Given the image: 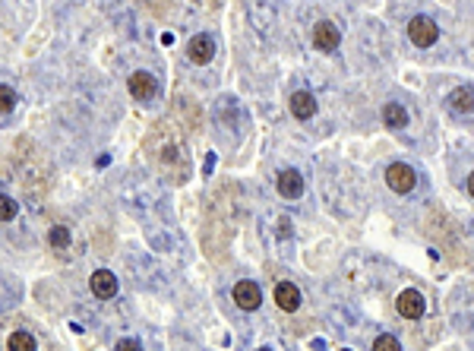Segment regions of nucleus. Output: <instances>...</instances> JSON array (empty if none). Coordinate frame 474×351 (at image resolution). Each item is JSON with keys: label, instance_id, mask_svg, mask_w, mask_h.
Returning <instances> with one entry per match:
<instances>
[{"label": "nucleus", "instance_id": "22", "mask_svg": "<svg viewBox=\"0 0 474 351\" xmlns=\"http://www.w3.org/2000/svg\"><path fill=\"white\" fill-rule=\"evenodd\" d=\"M256 351H272V348H256Z\"/></svg>", "mask_w": 474, "mask_h": 351}, {"label": "nucleus", "instance_id": "12", "mask_svg": "<svg viewBox=\"0 0 474 351\" xmlns=\"http://www.w3.org/2000/svg\"><path fill=\"white\" fill-rule=\"evenodd\" d=\"M449 104H452V111H459V114H471L474 111V89L471 86H459V89L449 92Z\"/></svg>", "mask_w": 474, "mask_h": 351}, {"label": "nucleus", "instance_id": "15", "mask_svg": "<svg viewBox=\"0 0 474 351\" xmlns=\"http://www.w3.org/2000/svg\"><path fill=\"white\" fill-rule=\"evenodd\" d=\"M48 244L54 250H63V247H70V228L67 225H54L48 231Z\"/></svg>", "mask_w": 474, "mask_h": 351}, {"label": "nucleus", "instance_id": "10", "mask_svg": "<svg viewBox=\"0 0 474 351\" xmlns=\"http://www.w3.org/2000/svg\"><path fill=\"white\" fill-rule=\"evenodd\" d=\"M275 304H278L285 313H294V310L301 307V291H297V285H291V282L275 285Z\"/></svg>", "mask_w": 474, "mask_h": 351}, {"label": "nucleus", "instance_id": "20", "mask_svg": "<svg viewBox=\"0 0 474 351\" xmlns=\"http://www.w3.org/2000/svg\"><path fill=\"white\" fill-rule=\"evenodd\" d=\"M278 234H282V237H288V234H291V219H282V221H278Z\"/></svg>", "mask_w": 474, "mask_h": 351}, {"label": "nucleus", "instance_id": "21", "mask_svg": "<svg viewBox=\"0 0 474 351\" xmlns=\"http://www.w3.org/2000/svg\"><path fill=\"white\" fill-rule=\"evenodd\" d=\"M468 193H471V196H474V171L468 174Z\"/></svg>", "mask_w": 474, "mask_h": 351}, {"label": "nucleus", "instance_id": "7", "mask_svg": "<svg viewBox=\"0 0 474 351\" xmlns=\"http://www.w3.org/2000/svg\"><path fill=\"white\" fill-rule=\"evenodd\" d=\"M89 288L95 297H102V301H111V297L117 295V276L111 272V269H95L89 279Z\"/></svg>", "mask_w": 474, "mask_h": 351}, {"label": "nucleus", "instance_id": "19", "mask_svg": "<svg viewBox=\"0 0 474 351\" xmlns=\"http://www.w3.org/2000/svg\"><path fill=\"white\" fill-rule=\"evenodd\" d=\"M114 351H143V348H139L136 338H124V342H117V348H114Z\"/></svg>", "mask_w": 474, "mask_h": 351}, {"label": "nucleus", "instance_id": "16", "mask_svg": "<svg viewBox=\"0 0 474 351\" xmlns=\"http://www.w3.org/2000/svg\"><path fill=\"white\" fill-rule=\"evenodd\" d=\"M16 212H19V203H13L10 196H3V193H0V221H13Z\"/></svg>", "mask_w": 474, "mask_h": 351}, {"label": "nucleus", "instance_id": "5", "mask_svg": "<svg viewBox=\"0 0 474 351\" xmlns=\"http://www.w3.org/2000/svg\"><path fill=\"white\" fill-rule=\"evenodd\" d=\"M395 307H399V313L405 320H420V317H424V310H427V301H424V295H420V291L408 288V291H402V295H399Z\"/></svg>", "mask_w": 474, "mask_h": 351}, {"label": "nucleus", "instance_id": "9", "mask_svg": "<svg viewBox=\"0 0 474 351\" xmlns=\"http://www.w3.org/2000/svg\"><path fill=\"white\" fill-rule=\"evenodd\" d=\"M275 184H278V193H282L285 200H297V196L303 193V178H301V171H294V168H285Z\"/></svg>", "mask_w": 474, "mask_h": 351}, {"label": "nucleus", "instance_id": "3", "mask_svg": "<svg viewBox=\"0 0 474 351\" xmlns=\"http://www.w3.org/2000/svg\"><path fill=\"white\" fill-rule=\"evenodd\" d=\"M338 42H342V35H338V29L332 26L329 20H319V22L313 26V45H316V51L332 54V51L338 48Z\"/></svg>", "mask_w": 474, "mask_h": 351}, {"label": "nucleus", "instance_id": "11", "mask_svg": "<svg viewBox=\"0 0 474 351\" xmlns=\"http://www.w3.org/2000/svg\"><path fill=\"white\" fill-rule=\"evenodd\" d=\"M291 114H294L297 120H310V117L316 114V98L310 95V92H294V95H291Z\"/></svg>", "mask_w": 474, "mask_h": 351}, {"label": "nucleus", "instance_id": "14", "mask_svg": "<svg viewBox=\"0 0 474 351\" xmlns=\"http://www.w3.org/2000/svg\"><path fill=\"white\" fill-rule=\"evenodd\" d=\"M7 348H10V351H35V338L29 336V332L16 329V332H10Z\"/></svg>", "mask_w": 474, "mask_h": 351}, {"label": "nucleus", "instance_id": "13", "mask_svg": "<svg viewBox=\"0 0 474 351\" xmlns=\"http://www.w3.org/2000/svg\"><path fill=\"white\" fill-rule=\"evenodd\" d=\"M383 124L392 127V130H402V127H408V111L399 102H389L383 108Z\"/></svg>", "mask_w": 474, "mask_h": 351}, {"label": "nucleus", "instance_id": "6", "mask_svg": "<svg viewBox=\"0 0 474 351\" xmlns=\"http://www.w3.org/2000/svg\"><path fill=\"white\" fill-rule=\"evenodd\" d=\"M234 304L241 310H256L262 304V291L256 282H250V279H244V282L234 285Z\"/></svg>", "mask_w": 474, "mask_h": 351}, {"label": "nucleus", "instance_id": "17", "mask_svg": "<svg viewBox=\"0 0 474 351\" xmlns=\"http://www.w3.org/2000/svg\"><path fill=\"white\" fill-rule=\"evenodd\" d=\"M16 108V92L10 86H0V114H10Z\"/></svg>", "mask_w": 474, "mask_h": 351}, {"label": "nucleus", "instance_id": "18", "mask_svg": "<svg viewBox=\"0 0 474 351\" xmlns=\"http://www.w3.org/2000/svg\"><path fill=\"white\" fill-rule=\"evenodd\" d=\"M373 351H402V345L395 336H379L377 342H373Z\"/></svg>", "mask_w": 474, "mask_h": 351}, {"label": "nucleus", "instance_id": "1", "mask_svg": "<svg viewBox=\"0 0 474 351\" xmlns=\"http://www.w3.org/2000/svg\"><path fill=\"white\" fill-rule=\"evenodd\" d=\"M408 38H411L418 48H430V45H436V38H440V29H436V22H433L430 16H414V20L408 22Z\"/></svg>", "mask_w": 474, "mask_h": 351}, {"label": "nucleus", "instance_id": "8", "mask_svg": "<svg viewBox=\"0 0 474 351\" xmlns=\"http://www.w3.org/2000/svg\"><path fill=\"white\" fill-rule=\"evenodd\" d=\"M187 57H190L193 63H209L215 57V42L209 35H196V38H190V45H187Z\"/></svg>", "mask_w": 474, "mask_h": 351}, {"label": "nucleus", "instance_id": "4", "mask_svg": "<svg viewBox=\"0 0 474 351\" xmlns=\"http://www.w3.org/2000/svg\"><path fill=\"white\" fill-rule=\"evenodd\" d=\"M130 95L136 98V102H152V98L158 95L155 76L145 73V70H136V73L130 76Z\"/></svg>", "mask_w": 474, "mask_h": 351}, {"label": "nucleus", "instance_id": "2", "mask_svg": "<svg viewBox=\"0 0 474 351\" xmlns=\"http://www.w3.org/2000/svg\"><path fill=\"white\" fill-rule=\"evenodd\" d=\"M386 184H389L395 193H411L414 184H418V174H414L411 165H405V162H395V165L386 168Z\"/></svg>", "mask_w": 474, "mask_h": 351}]
</instances>
